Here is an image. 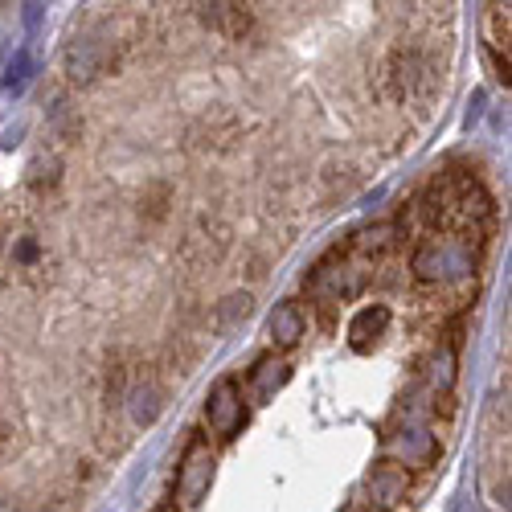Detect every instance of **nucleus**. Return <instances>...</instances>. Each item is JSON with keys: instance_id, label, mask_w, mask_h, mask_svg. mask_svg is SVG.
I'll list each match as a JSON object with an SVG mask.
<instances>
[{"instance_id": "1", "label": "nucleus", "mask_w": 512, "mask_h": 512, "mask_svg": "<svg viewBox=\"0 0 512 512\" xmlns=\"http://www.w3.org/2000/svg\"><path fill=\"white\" fill-rule=\"evenodd\" d=\"M115 62V46L103 37H74L66 54H62V70L66 78L74 82V87H91V82H99Z\"/></svg>"}, {"instance_id": "2", "label": "nucleus", "mask_w": 512, "mask_h": 512, "mask_svg": "<svg viewBox=\"0 0 512 512\" xmlns=\"http://www.w3.org/2000/svg\"><path fill=\"white\" fill-rule=\"evenodd\" d=\"M242 422H246V402H242V390H238V381L234 377H222L218 386L209 390L205 398V426L218 439H234L242 431Z\"/></svg>"}, {"instance_id": "3", "label": "nucleus", "mask_w": 512, "mask_h": 512, "mask_svg": "<svg viewBox=\"0 0 512 512\" xmlns=\"http://www.w3.org/2000/svg\"><path fill=\"white\" fill-rule=\"evenodd\" d=\"M213 484V451L205 439H193L181 455V467H177V500L181 508H197L205 500Z\"/></svg>"}, {"instance_id": "4", "label": "nucleus", "mask_w": 512, "mask_h": 512, "mask_svg": "<svg viewBox=\"0 0 512 512\" xmlns=\"http://www.w3.org/2000/svg\"><path fill=\"white\" fill-rule=\"evenodd\" d=\"M123 410H127V422H132L136 431L152 426L164 414V386H160V377L156 373H136L132 386H127V394H123Z\"/></svg>"}, {"instance_id": "5", "label": "nucleus", "mask_w": 512, "mask_h": 512, "mask_svg": "<svg viewBox=\"0 0 512 512\" xmlns=\"http://www.w3.org/2000/svg\"><path fill=\"white\" fill-rule=\"evenodd\" d=\"M386 447H390V455H398V459H394L398 467H431L435 455H439L435 435H426L422 426H402L398 435L386 439Z\"/></svg>"}, {"instance_id": "6", "label": "nucleus", "mask_w": 512, "mask_h": 512, "mask_svg": "<svg viewBox=\"0 0 512 512\" xmlns=\"http://www.w3.org/2000/svg\"><path fill=\"white\" fill-rule=\"evenodd\" d=\"M410 492V476H406V467H398L394 459H381L373 463V472H369V496L373 504L381 508H398Z\"/></svg>"}, {"instance_id": "7", "label": "nucleus", "mask_w": 512, "mask_h": 512, "mask_svg": "<svg viewBox=\"0 0 512 512\" xmlns=\"http://www.w3.org/2000/svg\"><path fill=\"white\" fill-rule=\"evenodd\" d=\"M386 328H390V308H386V304H373V308L357 312V320L349 324V345H353L357 353H369L377 340L386 336Z\"/></svg>"}, {"instance_id": "8", "label": "nucleus", "mask_w": 512, "mask_h": 512, "mask_svg": "<svg viewBox=\"0 0 512 512\" xmlns=\"http://www.w3.org/2000/svg\"><path fill=\"white\" fill-rule=\"evenodd\" d=\"M250 312H254V295L250 291H230V295H222L218 304H213V332L218 336H230L234 328H242L246 320H250Z\"/></svg>"}, {"instance_id": "9", "label": "nucleus", "mask_w": 512, "mask_h": 512, "mask_svg": "<svg viewBox=\"0 0 512 512\" xmlns=\"http://www.w3.org/2000/svg\"><path fill=\"white\" fill-rule=\"evenodd\" d=\"M197 17H201V25H209V29H218V33H226V37H242L246 29H250V13H246V5H197Z\"/></svg>"}, {"instance_id": "10", "label": "nucleus", "mask_w": 512, "mask_h": 512, "mask_svg": "<svg viewBox=\"0 0 512 512\" xmlns=\"http://www.w3.org/2000/svg\"><path fill=\"white\" fill-rule=\"evenodd\" d=\"M287 373H291V369H287L283 357H263L259 365L250 369V398H254V402H267V398L283 386V381H287Z\"/></svg>"}, {"instance_id": "11", "label": "nucleus", "mask_w": 512, "mask_h": 512, "mask_svg": "<svg viewBox=\"0 0 512 512\" xmlns=\"http://www.w3.org/2000/svg\"><path fill=\"white\" fill-rule=\"evenodd\" d=\"M271 340L279 349H295L304 340V312L295 304H279L271 312Z\"/></svg>"}, {"instance_id": "12", "label": "nucleus", "mask_w": 512, "mask_h": 512, "mask_svg": "<svg viewBox=\"0 0 512 512\" xmlns=\"http://www.w3.org/2000/svg\"><path fill=\"white\" fill-rule=\"evenodd\" d=\"M451 259H455V250H447V246H439V242H426V246H418V254H414V275L426 279V283H439V279H447Z\"/></svg>"}, {"instance_id": "13", "label": "nucleus", "mask_w": 512, "mask_h": 512, "mask_svg": "<svg viewBox=\"0 0 512 512\" xmlns=\"http://www.w3.org/2000/svg\"><path fill=\"white\" fill-rule=\"evenodd\" d=\"M488 46L496 54V66H500V78L508 82V5H492L488 9Z\"/></svg>"}, {"instance_id": "14", "label": "nucleus", "mask_w": 512, "mask_h": 512, "mask_svg": "<svg viewBox=\"0 0 512 512\" xmlns=\"http://www.w3.org/2000/svg\"><path fill=\"white\" fill-rule=\"evenodd\" d=\"M62 181V160L58 156H37L29 164V189L33 193H54Z\"/></svg>"}, {"instance_id": "15", "label": "nucleus", "mask_w": 512, "mask_h": 512, "mask_svg": "<svg viewBox=\"0 0 512 512\" xmlns=\"http://www.w3.org/2000/svg\"><path fill=\"white\" fill-rule=\"evenodd\" d=\"M140 213H148L152 222L168 218V185H152V197H140Z\"/></svg>"}, {"instance_id": "16", "label": "nucleus", "mask_w": 512, "mask_h": 512, "mask_svg": "<svg viewBox=\"0 0 512 512\" xmlns=\"http://www.w3.org/2000/svg\"><path fill=\"white\" fill-rule=\"evenodd\" d=\"M13 259H17V267H25V271H33L37 263H41V242L33 238V234H25L17 246H13Z\"/></svg>"}, {"instance_id": "17", "label": "nucleus", "mask_w": 512, "mask_h": 512, "mask_svg": "<svg viewBox=\"0 0 512 512\" xmlns=\"http://www.w3.org/2000/svg\"><path fill=\"white\" fill-rule=\"evenodd\" d=\"M13 447V426L9 422H0V455H5Z\"/></svg>"}, {"instance_id": "18", "label": "nucleus", "mask_w": 512, "mask_h": 512, "mask_svg": "<svg viewBox=\"0 0 512 512\" xmlns=\"http://www.w3.org/2000/svg\"><path fill=\"white\" fill-rule=\"evenodd\" d=\"M156 512H173V508H156Z\"/></svg>"}, {"instance_id": "19", "label": "nucleus", "mask_w": 512, "mask_h": 512, "mask_svg": "<svg viewBox=\"0 0 512 512\" xmlns=\"http://www.w3.org/2000/svg\"><path fill=\"white\" fill-rule=\"evenodd\" d=\"M349 512H365V508H349Z\"/></svg>"}, {"instance_id": "20", "label": "nucleus", "mask_w": 512, "mask_h": 512, "mask_svg": "<svg viewBox=\"0 0 512 512\" xmlns=\"http://www.w3.org/2000/svg\"><path fill=\"white\" fill-rule=\"evenodd\" d=\"M0 246H5V238H0Z\"/></svg>"}]
</instances>
